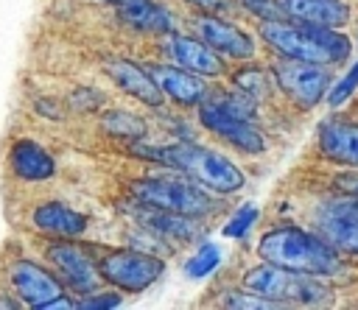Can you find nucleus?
<instances>
[{
	"label": "nucleus",
	"instance_id": "f257e3e1",
	"mask_svg": "<svg viewBox=\"0 0 358 310\" xmlns=\"http://www.w3.org/2000/svg\"><path fill=\"white\" fill-rule=\"evenodd\" d=\"M260 36L268 47H274L285 59L313 61V64H336L344 61L352 50L350 39L327 25L299 22V20H266L260 25Z\"/></svg>",
	"mask_w": 358,
	"mask_h": 310
},
{
	"label": "nucleus",
	"instance_id": "f03ea898",
	"mask_svg": "<svg viewBox=\"0 0 358 310\" xmlns=\"http://www.w3.org/2000/svg\"><path fill=\"white\" fill-rule=\"evenodd\" d=\"M257 254L266 263L313 274V276H336L344 268L338 251L322 235H313L296 226H280L266 232L257 243Z\"/></svg>",
	"mask_w": 358,
	"mask_h": 310
},
{
	"label": "nucleus",
	"instance_id": "7ed1b4c3",
	"mask_svg": "<svg viewBox=\"0 0 358 310\" xmlns=\"http://www.w3.org/2000/svg\"><path fill=\"white\" fill-rule=\"evenodd\" d=\"M131 148L137 154H143V156H151V159L162 162L165 168L187 173L201 187L224 193V195L238 193L243 187V182H246L241 168L232 165L224 154L201 148V145H193V142H173V145H165V148H140V145H131Z\"/></svg>",
	"mask_w": 358,
	"mask_h": 310
},
{
	"label": "nucleus",
	"instance_id": "20e7f679",
	"mask_svg": "<svg viewBox=\"0 0 358 310\" xmlns=\"http://www.w3.org/2000/svg\"><path fill=\"white\" fill-rule=\"evenodd\" d=\"M243 288L255 290L266 299H274L277 304H330L333 293L324 282L313 279V274L291 271L274 263L255 265L243 274Z\"/></svg>",
	"mask_w": 358,
	"mask_h": 310
},
{
	"label": "nucleus",
	"instance_id": "39448f33",
	"mask_svg": "<svg viewBox=\"0 0 358 310\" xmlns=\"http://www.w3.org/2000/svg\"><path fill=\"white\" fill-rule=\"evenodd\" d=\"M131 195L143 204H154V207H162L171 212L193 215V218H201L215 209V201L201 187L168 182V179H137L131 184Z\"/></svg>",
	"mask_w": 358,
	"mask_h": 310
},
{
	"label": "nucleus",
	"instance_id": "423d86ee",
	"mask_svg": "<svg viewBox=\"0 0 358 310\" xmlns=\"http://www.w3.org/2000/svg\"><path fill=\"white\" fill-rule=\"evenodd\" d=\"M98 271L106 282L117 285L120 290H145L148 285H154L165 265L159 257H154L151 251H140V249H120V251H109L101 263Z\"/></svg>",
	"mask_w": 358,
	"mask_h": 310
},
{
	"label": "nucleus",
	"instance_id": "0eeeda50",
	"mask_svg": "<svg viewBox=\"0 0 358 310\" xmlns=\"http://www.w3.org/2000/svg\"><path fill=\"white\" fill-rule=\"evenodd\" d=\"M274 78L280 84V89L294 98L302 109L316 106L327 87H330V73L324 70V64H313V61H299V59H285L274 67Z\"/></svg>",
	"mask_w": 358,
	"mask_h": 310
},
{
	"label": "nucleus",
	"instance_id": "6e6552de",
	"mask_svg": "<svg viewBox=\"0 0 358 310\" xmlns=\"http://www.w3.org/2000/svg\"><path fill=\"white\" fill-rule=\"evenodd\" d=\"M199 120H201L204 128H210L213 134L224 137L229 145H235V148H241V151H246V154H260V151H266V140H263V134L252 126V120L232 115V112L224 109L215 98L201 101V106H199Z\"/></svg>",
	"mask_w": 358,
	"mask_h": 310
},
{
	"label": "nucleus",
	"instance_id": "1a4fd4ad",
	"mask_svg": "<svg viewBox=\"0 0 358 310\" xmlns=\"http://www.w3.org/2000/svg\"><path fill=\"white\" fill-rule=\"evenodd\" d=\"M50 254V263L59 268L62 279L78 290V293H92L98 288V279H101V271L95 265V260L87 254V249L70 243V240H62V243H53L48 249Z\"/></svg>",
	"mask_w": 358,
	"mask_h": 310
},
{
	"label": "nucleus",
	"instance_id": "9d476101",
	"mask_svg": "<svg viewBox=\"0 0 358 310\" xmlns=\"http://www.w3.org/2000/svg\"><path fill=\"white\" fill-rule=\"evenodd\" d=\"M11 282L20 293V299L36 310H42L48 302L62 296V282L31 260H17L11 265Z\"/></svg>",
	"mask_w": 358,
	"mask_h": 310
},
{
	"label": "nucleus",
	"instance_id": "9b49d317",
	"mask_svg": "<svg viewBox=\"0 0 358 310\" xmlns=\"http://www.w3.org/2000/svg\"><path fill=\"white\" fill-rule=\"evenodd\" d=\"M196 28L201 34V39L215 50V53H224V56H232V59H252L255 56V42L249 34H243L241 28L224 22L221 17H199L196 20Z\"/></svg>",
	"mask_w": 358,
	"mask_h": 310
},
{
	"label": "nucleus",
	"instance_id": "f8f14e48",
	"mask_svg": "<svg viewBox=\"0 0 358 310\" xmlns=\"http://www.w3.org/2000/svg\"><path fill=\"white\" fill-rule=\"evenodd\" d=\"M316 229L338 254L358 257V221L352 215H347L338 207H333L330 201H324L316 212Z\"/></svg>",
	"mask_w": 358,
	"mask_h": 310
},
{
	"label": "nucleus",
	"instance_id": "ddd939ff",
	"mask_svg": "<svg viewBox=\"0 0 358 310\" xmlns=\"http://www.w3.org/2000/svg\"><path fill=\"white\" fill-rule=\"evenodd\" d=\"M319 148L327 159L358 168V123L338 120V117L324 120L319 126Z\"/></svg>",
	"mask_w": 358,
	"mask_h": 310
},
{
	"label": "nucleus",
	"instance_id": "4468645a",
	"mask_svg": "<svg viewBox=\"0 0 358 310\" xmlns=\"http://www.w3.org/2000/svg\"><path fill=\"white\" fill-rule=\"evenodd\" d=\"M165 50L179 67H185L190 73H199V75H221L224 73V61L207 42H199L190 36H171L165 42Z\"/></svg>",
	"mask_w": 358,
	"mask_h": 310
},
{
	"label": "nucleus",
	"instance_id": "2eb2a0df",
	"mask_svg": "<svg viewBox=\"0 0 358 310\" xmlns=\"http://www.w3.org/2000/svg\"><path fill=\"white\" fill-rule=\"evenodd\" d=\"M31 221H34V226L39 232L62 237V240H73V237H78L87 229V215H81L78 209H73L67 204H59V201L39 204L34 209Z\"/></svg>",
	"mask_w": 358,
	"mask_h": 310
},
{
	"label": "nucleus",
	"instance_id": "dca6fc26",
	"mask_svg": "<svg viewBox=\"0 0 358 310\" xmlns=\"http://www.w3.org/2000/svg\"><path fill=\"white\" fill-rule=\"evenodd\" d=\"M106 70H109L112 81H115L123 92L134 95L137 101H143V103H148V106H159V103H162V89H159V84H157L154 75L145 73L140 64L126 61V59H115V61L106 64Z\"/></svg>",
	"mask_w": 358,
	"mask_h": 310
},
{
	"label": "nucleus",
	"instance_id": "f3484780",
	"mask_svg": "<svg viewBox=\"0 0 358 310\" xmlns=\"http://www.w3.org/2000/svg\"><path fill=\"white\" fill-rule=\"evenodd\" d=\"M154 75V81L159 84L162 95H168L171 101L182 103V106H193L204 98V84L201 78L190 75L187 70H182L179 64H154L148 70Z\"/></svg>",
	"mask_w": 358,
	"mask_h": 310
},
{
	"label": "nucleus",
	"instance_id": "a211bd4d",
	"mask_svg": "<svg viewBox=\"0 0 358 310\" xmlns=\"http://www.w3.org/2000/svg\"><path fill=\"white\" fill-rule=\"evenodd\" d=\"M137 221L140 226H145V232L157 235V237H176V240H190L199 232V223L193 215H182V212H171L154 204H145L137 209Z\"/></svg>",
	"mask_w": 358,
	"mask_h": 310
},
{
	"label": "nucleus",
	"instance_id": "6ab92c4d",
	"mask_svg": "<svg viewBox=\"0 0 358 310\" xmlns=\"http://www.w3.org/2000/svg\"><path fill=\"white\" fill-rule=\"evenodd\" d=\"M8 165L20 179H28V182L50 179L56 170L53 156L42 145H36L34 140H17L8 151Z\"/></svg>",
	"mask_w": 358,
	"mask_h": 310
},
{
	"label": "nucleus",
	"instance_id": "aec40b11",
	"mask_svg": "<svg viewBox=\"0 0 358 310\" xmlns=\"http://www.w3.org/2000/svg\"><path fill=\"white\" fill-rule=\"evenodd\" d=\"M282 11L291 20L338 28L350 20V8L341 0H282Z\"/></svg>",
	"mask_w": 358,
	"mask_h": 310
},
{
	"label": "nucleus",
	"instance_id": "412c9836",
	"mask_svg": "<svg viewBox=\"0 0 358 310\" xmlns=\"http://www.w3.org/2000/svg\"><path fill=\"white\" fill-rule=\"evenodd\" d=\"M120 17H123V22H129L137 31H148V34L173 31L171 14L162 6L151 3V0H123L120 3Z\"/></svg>",
	"mask_w": 358,
	"mask_h": 310
},
{
	"label": "nucleus",
	"instance_id": "4be33fe9",
	"mask_svg": "<svg viewBox=\"0 0 358 310\" xmlns=\"http://www.w3.org/2000/svg\"><path fill=\"white\" fill-rule=\"evenodd\" d=\"M103 131L112 134V137H120V140H143L145 137V123L143 117L131 115V112H123V109H115V112H106L103 120H101Z\"/></svg>",
	"mask_w": 358,
	"mask_h": 310
},
{
	"label": "nucleus",
	"instance_id": "5701e85b",
	"mask_svg": "<svg viewBox=\"0 0 358 310\" xmlns=\"http://www.w3.org/2000/svg\"><path fill=\"white\" fill-rule=\"evenodd\" d=\"M218 263H221V249H218L215 243H204V246L185 263V274H187L190 279H201V276L213 274V271L218 268Z\"/></svg>",
	"mask_w": 358,
	"mask_h": 310
},
{
	"label": "nucleus",
	"instance_id": "b1692460",
	"mask_svg": "<svg viewBox=\"0 0 358 310\" xmlns=\"http://www.w3.org/2000/svg\"><path fill=\"white\" fill-rule=\"evenodd\" d=\"M235 84H238V89L249 92L255 101H257V98H266L268 89H271L268 75H266L263 70H241V73L235 75Z\"/></svg>",
	"mask_w": 358,
	"mask_h": 310
},
{
	"label": "nucleus",
	"instance_id": "393cba45",
	"mask_svg": "<svg viewBox=\"0 0 358 310\" xmlns=\"http://www.w3.org/2000/svg\"><path fill=\"white\" fill-rule=\"evenodd\" d=\"M215 101H218L224 109H229L232 115H238V117L252 120V115H255V98H252L249 92H243V89H238V92H221Z\"/></svg>",
	"mask_w": 358,
	"mask_h": 310
},
{
	"label": "nucleus",
	"instance_id": "a878e982",
	"mask_svg": "<svg viewBox=\"0 0 358 310\" xmlns=\"http://www.w3.org/2000/svg\"><path fill=\"white\" fill-rule=\"evenodd\" d=\"M255 221H257V207H255V204H243V207L224 223V237H243V235L252 229Z\"/></svg>",
	"mask_w": 358,
	"mask_h": 310
},
{
	"label": "nucleus",
	"instance_id": "bb28decb",
	"mask_svg": "<svg viewBox=\"0 0 358 310\" xmlns=\"http://www.w3.org/2000/svg\"><path fill=\"white\" fill-rule=\"evenodd\" d=\"M221 304H227V307H246V310L280 307L274 299H266V296H260L255 290H249V293H227V296H221Z\"/></svg>",
	"mask_w": 358,
	"mask_h": 310
},
{
	"label": "nucleus",
	"instance_id": "cd10ccee",
	"mask_svg": "<svg viewBox=\"0 0 358 310\" xmlns=\"http://www.w3.org/2000/svg\"><path fill=\"white\" fill-rule=\"evenodd\" d=\"M355 87H358V61H355V64H352V70H350V73H347V75L333 87V92H330V98H327V101H330V106H341V103L355 92Z\"/></svg>",
	"mask_w": 358,
	"mask_h": 310
},
{
	"label": "nucleus",
	"instance_id": "c85d7f7f",
	"mask_svg": "<svg viewBox=\"0 0 358 310\" xmlns=\"http://www.w3.org/2000/svg\"><path fill=\"white\" fill-rule=\"evenodd\" d=\"M117 304H120L117 293H92V296L76 302V307H81V310H106V307H117Z\"/></svg>",
	"mask_w": 358,
	"mask_h": 310
},
{
	"label": "nucleus",
	"instance_id": "c756f323",
	"mask_svg": "<svg viewBox=\"0 0 358 310\" xmlns=\"http://www.w3.org/2000/svg\"><path fill=\"white\" fill-rule=\"evenodd\" d=\"M336 187H341L350 195H358V173H338L336 176Z\"/></svg>",
	"mask_w": 358,
	"mask_h": 310
},
{
	"label": "nucleus",
	"instance_id": "7c9ffc66",
	"mask_svg": "<svg viewBox=\"0 0 358 310\" xmlns=\"http://www.w3.org/2000/svg\"><path fill=\"white\" fill-rule=\"evenodd\" d=\"M330 204L338 207L341 212H347V215H352V218L358 221V195H350V193H347V198H333Z\"/></svg>",
	"mask_w": 358,
	"mask_h": 310
},
{
	"label": "nucleus",
	"instance_id": "2f4dec72",
	"mask_svg": "<svg viewBox=\"0 0 358 310\" xmlns=\"http://www.w3.org/2000/svg\"><path fill=\"white\" fill-rule=\"evenodd\" d=\"M187 3H193V6H199L204 11H221V8L232 6V0H187Z\"/></svg>",
	"mask_w": 358,
	"mask_h": 310
},
{
	"label": "nucleus",
	"instance_id": "473e14b6",
	"mask_svg": "<svg viewBox=\"0 0 358 310\" xmlns=\"http://www.w3.org/2000/svg\"><path fill=\"white\" fill-rule=\"evenodd\" d=\"M243 3H246L255 14H257V11H263V8H274V6H271V0H243Z\"/></svg>",
	"mask_w": 358,
	"mask_h": 310
},
{
	"label": "nucleus",
	"instance_id": "72a5a7b5",
	"mask_svg": "<svg viewBox=\"0 0 358 310\" xmlns=\"http://www.w3.org/2000/svg\"><path fill=\"white\" fill-rule=\"evenodd\" d=\"M106 3H123V0H106Z\"/></svg>",
	"mask_w": 358,
	"mask_h": 310
}]
</instances>
